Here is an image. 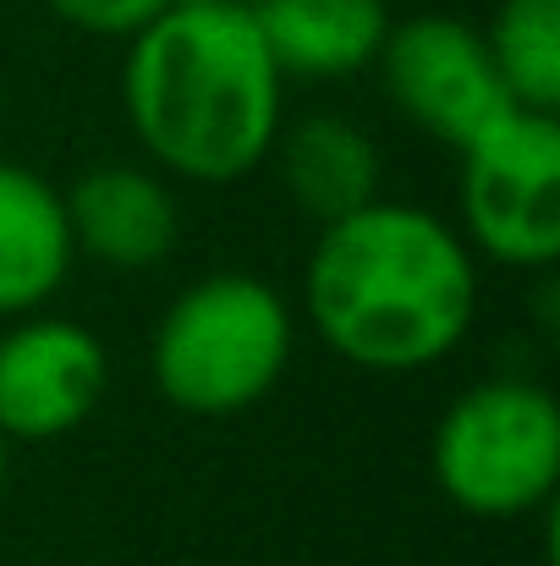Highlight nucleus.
<instances>
[{"label": "nucleus", "instance_id": "0eeeda50", "mask_svg": "<svg viewBox=\"0 0 560 566\" xmlns=\"http://www.w3.org/2000/svg\"><path fill=\"white\" fill-rule=\"evenodd\" d=\"M110 358L99 336L77 319L22 314L0 336V434L6 440H61L99 407Z\"/></svg>", "mask_w": 560, "mask_h": 566}, {"label": "nucleus", "instance_id": "f257e3e1", "mask_svg": "<svg viewBox=\"0 0 560 566\" xmlns=\"http://www.w3.org/2000/svg\"><path fill=\"white\" fill-rule=\"evenodd\" d=\"M303 308L314 336L352 369L412 375L467 342L478 264L440 214L373 198L369 209L319 226Z\"/></svg>", "mask_w": 560, "mask_h": 566}, {"label": "nucleus", "instance_id": "7ed1b4c3", "mask_svg": "<svg viewBox=\"0 0 560 566\" xmlns=\"http://www.w3.org/2000/svg\"><path fill=\"white\" fill-rule=\"evenodd\" d=\"M292 364L286 297L242 270L182 286L149 336L155 390L198 418H225L264 401Z\"/></svg>", "mask_w": 560, "mask_h": 566}, {"label": "nucleus", "instance_id": "f8f14e48", "mask_svg": "<svg viewBox=\"0 0 560 566\" xmlns=\"http://www.w3.org/2000/svg\"><path fill=\"white\" fill-rule=\"evenodd\" d=\"M495 72L522 111L560 105V0H500L484 28Z\"/></svg>", "mask_w": 560, "mask_h": 566}, {"label": "nucleus", "instance_id": "9b49d317", "mask_svg": "<svg viewBox=\"0 0 560 566\" xmlns=\"http://www.w3.org/2000/svg\"><path fill=\"white\" fill-rule=\"evenodd\" d=\"M72 259L61 192L28 166L0 160V319L39 314L61 292Z\"/></svg>", "mask_w": 560, "mask_h": 566}, {"label": "nucleus", "instance_id": "423d86ee", "mask_svg": "<svg viewBox=\"0 0 560 566\" xmlns=\"http://www.w3.org/2000/svg\"><path fill=\"white\" fill-rule=\"evenodd\" d=\"M373 66L390 105L445 149H467L484 127H495L511 111V94L495 72L484 28L451 11L390 22Z\"/></svg>", "mask_w": 560, "mask_h": 566}, {"label": "nucleus", "instance_id": "20e7f679", "mask_svg": "<svg viewBox=\"0 0 560 566\" xmlns=\"http://www.w3.org/2000/svg\"><path fill=\"white\" fill-rule=\"evenodd\" d=\"M429 468L467 517H528L560 479L556 396L533 379H484L462 390L434 423Z\"/></svg>", "mask_w": 560, "mask_h": 566}, {"label": "nucleus", "instance_id": "4468645a", "mask_svg": "<svg viewBox=\"0 0 560 566\" xmlns=\"http://www.w3.org/2000/svg\"><path fill=\"white\" fill-rule=\"evenodd\" d=\"M187 6H247V0H187Z\"/></svg>", "mask_w": 560, "mask_h": 566}, {"label": "nucleus", "instance_id": "ddd939ff", "mask_svg": "<svg viewBox=\"0 0 560 566\" xmlns=\"http://www.w3.org/2000/svg\"><path fill=\"white\" fill-rule=\"evenodd\" d=\"M66 28L94 39H133L144 22H155L171 0H44Z\"/></svg>", "mask_w": 560, "mask_h": 566}, {"label": "nucleus", "instance_id": "39448f33", "mask_svg": "<svg viewBox=\"0 0 560 566\" xmlns=\"http://www.w3.org/2000/svg\"><path fill=\"white\" fill-rule=\"evenodd\" d=\"M462 155V242L511 270H556L560 259V122L511 105Z\"/></svg>", "mask_w": 560, "mask_h": 566}, {"label": "nucleus", "instance_id": "f03ea898", "mask_svg": "<svg viewBox=\"0 0 560 566\" xmlns=\"http://www.w3.org/2000/svg\"><path fill=\"white\" fill-rule=\"evenodd\" d=\"M286 77L247 6L171 0L127 39L121 105L166 177L225 188L270 160Z\"/></svg>", "mask_w": 560, "mask_h": 566}, {"label": "nucleus", "instance_id": "6e6552de", "mask_svg": "<svg viewBox=\"0 0 560 566\" xmlns=\"http://www.w3.org/2000/svg\"><path fill=\"white\" fill-rule=\"evenodd\" d=\"M72 253L105 270H155L177 248V192L149 166L105 160L61 192Z\"/></svg>", "mask_w": 560, "mask_h": 566}, {"label": "nucleus", "instance_id": "2eb2a0df", "mask_svg": "<svg viewBox=\"0 0 560 566\" xmlns=\"http://www.w3.org/2000/svg\"><path fill=\"white\" fill-rule=\"evenodd\" d=\"M6 446H11V440L0 434V490H6Z\"/></svg>", "mask_w": 560, "mask_h": 566}, {"label": "nucleus", "instance_id": "1a4fd4ad", "mask_svg": "<svg viewBox=\"0 0 560 566\" xmlns=\"http://www.w3.org/2000/svg\"><path fill=\"white\" fill-rule=\"evenodd\" d=\"M270 155H275L286 198L314 226H330V220H347V214L369 209L379 198V182H384L373 138L358 122L336 116V111H314L297 127H281Z\"/></svg>", "mask_w": 560, "mask_h": 566}, {"label": "nucleus", "instance_id": "9d476101", "mask_svg": "<svg viewBox=\"0 0 560 566\" xmlns=\"http://www.w3.org/2000/svg\"><path fill=\"white\" fill-rule=\"evenodd\" d=\"M281 77L330 83L373 66L390 11L384 0H247Z\"/></svg>", "mask_w": 560, "mask_h": 566}]
</instances>
